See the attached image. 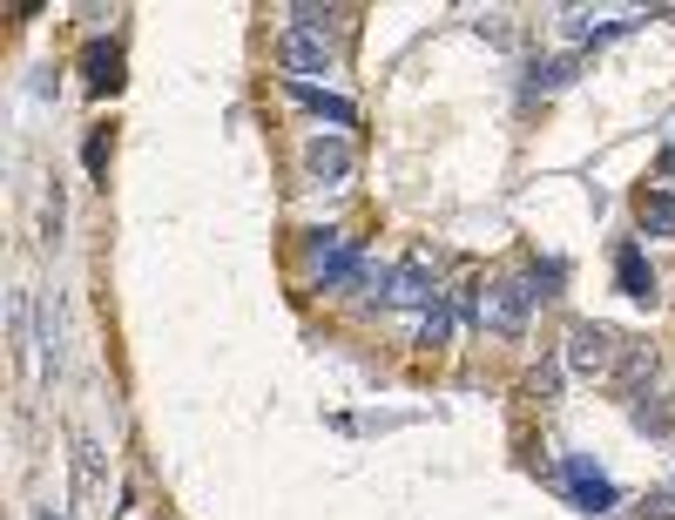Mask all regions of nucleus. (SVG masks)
<instances>
[{"mask_svg":"<svg viewBox=\"0 0 675 520\" xmlns=\"http://www.w3.org/2000/svg\"><path fill=\"white\" fill-rule=\"evenodd\" d=\"M527 318H534V284H527V278H493V284H486L480 324H486L493 338H521Z\"/></svg>","mask_w":675,"mask_h":520,"instance_id":"nucleus-2","label":"nucleus"},{"mask_svg":"<svg viewBox=\"0 0 675 520\" xmlns=\"http://www.w3.org/2000/svg\"><path fill=\"white\" fill-rule=\"evenodd\" d=\"M385 298L392 304H405V311H433L446 291L433 284V257L426 250H412V257H399V271L385 278Z\"/></svg>","mask_w":675,"mask_h":520,"instance_id":"nucleus-4","label":"nucleus"},{"mask_svg":"<svg viewBox=\"0 0 675 520\" xmlns=\"http://www.w3.org/2000/svg\"><path fill=\"white\" fill-rule=\"evenodd\" d=\"M81 162H89V177H102V169H109V136H102V129L81 142Z\"/></svg>","mask_w":675,"mask_h":520,"instance_id":"nucleus-16","label":"nucleus"},{"mask_svg":"<svg viewBox=\"0 0 675 520\" xmlns=\"http://www.w3.org/2000/svg\"><path fill=\"white\" fill-rule=\"evenodd\" d=\"M81 74H89V96H115V89H122V48H115V41H89Z\"/></svg>","mask_w":675,"mask_h":520,"instance_id":"nucleus-8","label":"nucleus"},{"mask_svg":"<svg viewBox=\"0 0 675 520\" xmlns=\"http://www.w3.org/2000/svg\"><path fill=\"white\" fill-rule=\"evenodd\" d=\"M74 467H81V480L95 487V480H102V447H95V440H74Z\"/></svg>","mask_w":675,"mask_h":520,"instance_id":"nucleus-15","label":"nucleus"},{"mask_svg":"<svg viewBox=\"0 0 675 520\" xmlns=\"http://www.w3.org/2000/svg\"><path fill=\"white\" fill-rule=\"evenodd\" d=\"M453 324H460V311H453V291H446L426 318H419V344H426V352H440V344L453 338Z\"/></svg>","mask_w":675,"mask_h":520,"instance_id":"nucleus-13","label":"nucleus"},{"mask_svg":"<svg viewBox=\"0 0 675 520\" xmlns=\"http://www.w3.org/2000/svg\"><path fill=\"white\" fill-rule=\"evenodd\" d=\"M622 352L628 344L608 331V324H595V318H581V324H567V344H561V366L574 372V379H608L615 366H622Z\"/></svg>","mask_w":675,"mask_h":520,"instance_id":"nucleus-1","label":"nucleus"},{"mask_svg":"<svg viewBox=\"0 0 675 520\" xmlns=\"http://www.w3.org/2000/svg\"><path fill=\"white\" fill-rule=\"evenodd\" d=\"M574 54H547V61H534L527 68V96H554V89H567V81H574Z\"/></svg>","mask_w":675,"mask_h":520,"instance_id":"nucleus-12","label":"nucleus"},{"mask_svg":"<svg viewBox=\"0 0 675 520\" xmlns=\"http://www.w3.org/2000/svg\"><path fill=\"white\" fill-rule=\"evenodd\" d=\"M284 96L291 102H304V109H318L324 122H338V129H359V109L345 102V96H324V89H311V81H284Z\"/></svg>","mask_w":675,"mask_h":520,"instance_id":"nucleus-10","label":"nucleus"},{"mask_svg":"<svg viewBox=\"0 0 675 520\" xmlns=\"http://www.w3.org/2000/svg\"><path fill=\"white\" fill-rule=\"evenodd\" d=\"M635 223L642 237H675V190H635Z\"/></svg>","mask_w":675,"mask_h":520,"instance_id":"nucleus-11","label":"nucleus"},{"mask_svg":"<svg viewBox=\"0 0 675 520\" xmlns=\"http://www.w3.org/2000/svg\"><path fill=\"white\" fill-rule=\"evenodd\" d=\"M561 278H567V264H561V257L534 264V298H561Z\"/></svg>","mask_w":675,"mask_h":520,"instance_id":"nucleus-14","label":"nucleus"},{"mask_svg":"<svg viewBox=\"0 0 675 520\" xmlns=\"http://www.w3.org/2000/svg\"><path fill=\"white\" fill-rule=\"evenodd\" d=\"M561 392V359H547L541 372H534V399H554Z\"/></svg>","mask_w":675,"mask_h":520,"instance_id":"nucleus-17","label":"nucleus"},{"mask_svg":"<svg viewBox=\"0 0 675 520\" xmlns=\"http://www.w3.org/2000/svg\"><path fill=\"white\" fill-rule=\"evenodd\" d=\"M372 264H365V243H345L338 257H324L318 264V291H345V284H365Z\"/></svg>","mask_w":675,"mask_h":520,"instance_id":"nucleus-9","label":"nucleus"},{"mask_svg":"<svg viewBox=\"0 0 675 520\" xmlns=\"http://www.w3.org/2000/svg\"><path fill=\"white\" fill-rule=\"evenodd\" d=\"M278 61H284L291 81H304V74H331V41L311 34V28H284V34H278Z\"/></svg>","mask_w":675,"mask_h":520,"instance_id":"nucleus-6","label":"nucleus"},{"mask_svg":"<svg viewBox=\"0 0 675 520\" xmlns=\"http://www.w3.org/2000/svg\"><path fill=\"white\" fill-rule=\"evenodd\" d=\"M655 177H662V183H668V190H675V142H668V149H662V156H655Z\"/></svg>","mask_w":675,"mask_h":520,"instance_id":"nucleus-18","label":"nucleus"},{"mask_svg":"<svg viewBox=\"0 0 675 520\" xmlns=\"http://www.w3.org/2000/svg\"><path fill=\"white\" fill-rule=\"evenodd\" d=\"M41 520H61V513H54V507H41Z\"/></svg>","mask_w":675,"mask_h":520,"instance_id":"nucleus-19","label":"nucleus"},{"mask_svg":"<svg viewBox=\"0 0 675 520\" xmlns=\"http://www.w3.org/2000/svg\"><path fill=\"white\" fill-rule=\"evenodd\" d=\"M352 169H359V149H352L345 136H311V142H304V183L331 190V183H345Z\"/></svg>","mask_w":675,"mask_h":520,"instance_id":"nucleus-5","label":"nucleus"},{"mask_svg":"<svg viewBox=\"0 0 675 520\" xmlns=\"http://www.w3.org/2000/svg\"><path fill=\"white\" fill-rule=\"evenodd\" d=\"M668 493H675V487H668Z\"/></svg>","mask_w":675,"mask_h":520,"instance_id":"nucleus-20","label":"nucleus"},{"mask_svg":"<svg viewBox=\"0 0 675 520\" xmlns=\"http://www.w3.org/2000/svg\"><path fill=\"white\" fill-rule=\"evenodd\" d=\"M561 493H567L581 513H615V507H622V487H615L595 460H587V453H567V460H561Z\"/></svg>","mask_w":675,"mask_h":520,"instance_id":"nucleus-3","label":"nucleus"},{"mask_svg":"<svg viewBox=\"0 0 675 520\" xmlns=\"http://www.w3.org/2000/svg\"><path fill=\"white\" fill-rule=\"evenodd\" d=\"M615 284H622V298H635V304H655V264H648V250L642 243H622L615 250Z\"/></svg>","mask_w":675,"mask_h":520,"instance_id":"nucleus-7","label":"nucleus"}]
</instances>
